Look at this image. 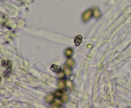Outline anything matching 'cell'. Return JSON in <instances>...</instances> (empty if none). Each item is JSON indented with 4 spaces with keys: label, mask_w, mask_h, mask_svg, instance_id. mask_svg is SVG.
Instances as JSON below:
<instances>
[{
    "label": "cell",
    "mask_w": 131,
    "mask_h": 108,
    "mask_svg": "<svg viewBox=\"0 0 131 108\" xmlns=\"http://www.w3.org/2000/svg\"><path fill=\"white\" fill-rule=\"evenodd\" d=\"M93 14V10H92L91 9H89L88 10L85 11V13H83L82 15V19L85 22H86L88 20L91 18L92 15Z\"/></svg>",
    "instance_id": "1"
},
{
    "label": "cell",
    "mask_w": 131,
    "mask_h": 108,
    "mask_svg": "<svg viewBox=\"0 0 131 108\" xmlns=\"http://www.w3.org/2000/svg\"><path fill=\"white\" fill-rule=\"evenodd\" d=\"M12 62L9 60H3L1 62V66L3 67H4L5 68L7 69V72L8 73H10L11 72V67H12Z\"/></svg>",
    "instance_id": "2"
},
{
    "label": "cell",
    "mask_w": 131,
    "mask_h": 108,
    "mask_svg": "<svg viewBox=\"0 0 131 108\" xmlns=\"http://www.w3.org/2000/svg\"><path fill=\"white\" fill-rule=\"evenodd\" d=\"M51 71H53V72L54 73H60L61 71V67L58 66L57 65H55V64H53V65H52L51 67Z\"/></svg>",
    "instance_id": "3"
},
{
    "label": "cell",
    "mask_w": 131,
    "mask_h": 108,
    "mask_svg": "<svg viewBox=\"0 0 131 108\" xmlns=\"http://www.w3.org/2000/svg\"><path fill=\"white\" fill-rule=\"evenodd\" d=\"M82 40V37L81 35L77 36L75 38H74V43L76 46H79L80 44L81 43Z\"/></svg>",
    "instance_id": "4"
},
{
    "label": "cell",
    "mask_w": 131,
    "mask_h": 108,
    "mask_svg": "<svg viewBox=\"0 0 131 108\" xmlns=\"http://www.w3.org/2000/svg\"><path fill=\"white\" fill-rule=\"evenodd\" d=\"M65 82L64 80H63V79H60L59 82H58V87L61 90H63V89H65Z\"/></svg>",
    "instance_id": "5"
},
{
    "label": "cell",
    "mask_w": 131,
    "mask_h": 108,
    "mask_svg": "<svg viewBox=\"0 0 131 108\" xmlns=\"http://www.w3.org/2000/svg\"><path fill=\"white\" fill-rule=\"evenodd\" d=\"M65 84H66V86L69 88H70V89H72V88H73V83H72L70 79H67V80L65 81Z\"/></svg>",
    "instance_id": "6"
},
{
    "label": "cell",
    "mask_w": 131,
    "mask_h": 108,
    "mask_svg": "<svg viewBox=\"0 0 131 108\" xmlns=\"http://www.w3.org/2000/svg\"><path fill=\"white\" fill-rule=\"evenodd\" d=\"M93 15L95 18H98L100 16V13L97 8H94L93 9Z\"/></svg>",
    "instance_id": "7"
},
{
    "label": "cell",
    "mask_w": 131,
    "mask_h": 108,
    "mask_svg": "<svg viewBox=\"0 0 131 108\" xmlns=\"http://www.w3.org/2000/svg\"><path fill=\"white\" fill-rule=\"evenodd\" d=\"M72 53H73V50H72V48H67L66 50L65 51V55L67 56V57H70L72 55Z\"/></svg>",
    "instance_id": "8"
},
{
    "label": "cell",
    "mask_w": 131,
    "mask_h": 108,
    "mask_svg": "<svg viewBox=\"0 0 131 108\" xmlns=\"http://www.w3.org/2000/svg\"><path fill=\"white\" fill-rule=\"evenodd\" d=\"M63 69H64L65 74L67 75V76H70V75L71 74V69L69 68V67L65 66L63 67Z\"/></svg>",
    "instance_id": "9"
},
{
    "label": "cell",
    "mask_w": 131,
    "mask_h": 108,
    "mask_svg": "<svg viewBox=\"0 0 131 108\" xmlns=\"http://www.w3.org/2000/svg\"><path fill=\"white\" fill-rule=\"evenodd\" d=\"M66 63H67V65L69 67H73L74 66V61L73 60V59H68L66 61Z\"/></svg>",
    "instance_id": "10"
},
{
    "label": "cell",
    "mask_w": 131,
    "mask_h": 108,
    "mask_svg": "<svg viewBox=\"0 0 131 108\" xmlns=\"http://www.w3.org/2000/svg\"><path fill=\"white\" fill-rule=\"evenodd\" d=\"M53 100H54L53 95H47V96L45 101H46L47 102H48V103H51L53 101Z\"/></svg>",
    "instance_id": "11"
},
{
    "label": "cell",
    "mask_w": 131,
    "mask_h": 108,
    "mask_svg": "<svg viewBox=\"0 0 131 108\" xmlns=\"http://www.w3.org/2000/svg\"><path fill=\"white\" fill-rule=\"evenodd\" d=\"M54 95H55V97H57V98H60L61 97H62L63 93L61 90H56L55 92H54Z\"/></svg>",
    "instance_id": "12"
},
{
    "label": "cell",
    "mask_w": 131,
    "mask_h": 108,
    "mask_svg": "<svg viewBox=\"0 0 131 108\" xmlns=\"http://www.w3.org/2000/svg\"><path fill=\"white\" fill-rule=\"evenodd\" d=\"M69 100V95L67 93H65L62 95V101L63 102H67Z\"/></svg>",
    "instance_id": "13"
},
{
    "label": "cell",
    "mask_w": 131,
    "mask_h": 108,
    "mask_svg": "<svg viewBox=\"0 0 131 108\" xmlns=\"http://www.w3.org/2000/svg\"><path fill=\"white\" fill-rule=\"evenodd\" d=\"M61 106V105H60V104H58V103H56V102H54V104H53L51 105V108H60Z\"/></svg>",
    "instance_id": "14"
},
{
    "label": "cell",
    "mask_w": 131,
    "mask_h": 108,
    "mask_svg": "<svg viewBox=\"0 0 131 108\" xmlns=\"http://www.w3.org/2000/svg\"><path fill=\"white\" fill-rule=\"evenodd\" d=\"M58 76L60 78H63L64 77V74H63V73H62V72L61 71L60 73H58Z\"/></svg>",
    "instance_id": "15"
},
{
    "label": "cell",
    "mask_w": 131,
    "mask_h": 108,
    "mask_svg": "<svg viewBox=\"0 0 131 108\" xmlns=\"http://www.w3.org/2000/svg\"><path fill=\"white\" fill-rule=\"evenodd\" d=\"M55 102H56V103H58V104H60V105H61V104H62V102H61V101H60L59 99H56Z\"/></svg>",
    "instance_id": "16"
},
{
    "label": "cell",
    "mask_w": 131,
    "mask_h": 108,
    "mask_svg": "<svg viewBox=\"0 0 131 108\" xmlns=\"http://www.w3.org/2000/svg\"><path fill=\"white\" fill-rule=\"evenodd\" d=\"M88 48H91V47H92V45H88Z\"/></svg>",
    "instance_id": "17"
},
{
    "label": "cell",
    "mask_w": 131,
    "mask_h": 108,
    "mask_svg": "<svg viewBox=\"0 0 131 108\" xmlns=\"http://www.w3.org/2000/svg\"><path fill=\"white\" fill-rule=\"evenodd\" d=\"M1 77H0V82H1Z\"/></svg>",
    "instance_id": "18"
}]
</instances>
